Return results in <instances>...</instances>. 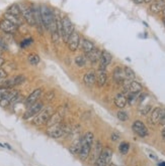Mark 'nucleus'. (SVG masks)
I'll return each mask as SVG.
<instances>
[{"label":"nucleus","mask_w":165,"mask_h":166,"mask_svg":"<svg viewBox=\"0 0 165 166\" xmlns=\"http://www.w3.org/2000/svg\"><path fill=\"white\" fill-rule=\"evenodd\" d=\"M94 142V136L92 132H86L84 134L83 138L81 139V147H80L79 151V158L81 160H86L89 157L91 148H92V144Z\"/></svg>","instance_id":"nucleus-1"},{"label":"nucleus","mask_w":165,"mask_h":166,"mask_svg":"<svg viewBox=\"0 0 165 166\" xmlns=\"http://www.w3.org/2000/svg\"><path fill=\"white\" fill-rule=\"evenodd\" d=\"M40 9H41V15H42V20L44 23L45 29L50 30L52 25L55 23V13L53 12V10L49 6H47L46 4H41L40 5Z\"/></svg>","instance_id":"nucleus-2"},{"label":"nucleus","mask_w":165,"mask_h":166,"mask_svg":"<svg viewBox=\"0 0 165 166\" xmlns=\"http://www.w3.org/2000/svg\"><path fill=\"white\" fill-rule=\"evenodd\" d=\"M54 114V109L53 107L48 106L46 108H44L36 117L32 120V124L36 125V126H42L44 124H47V122L51 118V116Z\"/></svg>","instance_id":"nucleus-3"},{"label":"nucleus","mask_w":165,"mask_h":166,"mask_svg":"<svg viewBox=\"0 0 165 166\" xmlns=\"http://www.w3.org/2000/svg\"><path fill=\"white\" fill-rule=\"evenodd\" d=\"M142 90V85L135 80H127L122 84V91L126 94H140Z\"/></svg>","instance_id":"nucleus-4"},{"label":"nucleus","mask_w":165,"mask_h":166,"mask_svg":"<svg viewBox=\"0 0 165 166\" xmlns=\"http://www.w3.org/2000/svg\"><path fill=\"white\" fill-rule=\"evenodd\" d=\"M18 6H19L20 11H22V16L23 17V19L27 21V24H30V26H35L36 22H35V19H34V14H32V6L27 5L24 2L18 3Z\"/></svg>","instance_id":"nucleus-5"},{"label":"nucleus","mask_w":165,"mask_h":166,"mask_svg":"<svg viewBox=\"0 0 165 166\" xmlns=\"http://www.w3.org/2000/svg\"><path fill=\"white\" fill-rule=\"evenodd\" d=\"M62 25H63V41L65 43L68 42V39L70 38L73 31L75 30L74 24L72 23L71 19L68 16H64L62 18Z\"/></svg>","instance_id":"nucleus-6"},{"label":"nucleus","mask_w":165,"mask_h":166,"mask_svg":"<svg viewBox=\"0 0 165 166\" xmlns=\"http://www.w3.org/2000/svg\"><path fill=\"white\" fill-rule=\"evenodd\" d=\"M110 159H112V151L108 148H104L102 149L98 158L95 160L94 166H108L110 163Z\"/></svg>","instance_id":"nucleus-7"},{"label":"nucleus","mask_w":165,"mask_h":166,"mask_svg":"<svg viewBox=\"0 0 165 166\" xmlns=\"http://www.w3.org/2000/svg\"><path fill=\"white\" fill-rule=\"evenodd\" d=\"M25 81V77L23 75H17L15 77L11 78V79L3 80L1 82V87L0 88H6V89H11V88L22 85Z\"/></svg>","instance_id":"nucleus-8"},{"label":"nucleus","mask_w":165,"mask_h":166,"mask_svg":"<svg viewBox=\"0 0 165 166\" xmlns=\"http://www.w3.org/2000/svg\"><path fill=\"white\" fill-rule=\"evenodd\" d=\"M43 109H44V104L42 103V102H37V103H35L34 105H32L27 108V110L25 111L24 114H23L22 118L24 120H27L32 117H36Z\"/></svg>","instance_id":"nucleus-9"},{"label":"nucleus","mask_w":165,"mask_h":166,"mask_svg":"<svg viewBox=\"0 0 165 166\" xmlns=\"http://www.w3.org/2000/svg\"><path fill=\"white\" fill-rule=\"evenodd\" d=\"M17 96H18V91L9 89L7 91V93L4 95L3 98H2L1 101H0V106H1L2 108L8 107L10 104H12L13 102L15 101V99L17 98Z\"/></svg>","instance_id":"nucleus-10"},{"label":"nucleus","mask_w":165,"mask_h":166,"mask_svg":"<svg viewBox=\"0 0 165 166\" xmlns=\"http://www.w3.org/2000/svg\"><path fill=\"white\" fill-rule=\"evenodd\" d=\"M30 6H32V14H34V19H35V22H36V26L37 28V30L40 31V33H43V30L45 29V27H44L43 20H42L40 6L35 3H32Z\"/></svg>","instance_id":"nucleus-11"},{"label":"nucleus","mask_w":165,"mask_h":166,"mask_svg":"<svg viewBox=\"0 0 165 166\" xmlns=\"http://www.w3.org/2000/svg\"><path fill=\"white\" fill-rule=\"evenodd\" d=\"M165 120V110L163 108L157 107L152 111L150 116V122L152 124H158V123H163Z\"/></svg>","instance_id":"nucleus-12"},{"label":"nucleus","mask_w":165,"mask_h":166,"mask_svg":"<svg viewBox=\"0 0 165 166\" xmlns=\"http://www.w3.org/2000/svg\"><path fill=\"white\" fill-rule=\"evenodd\" d=\"M65 133V125H63L62 123H59L57 125L54 126L48 127L47 129V134L49 136L53 137V138H60L64 135Z\"/></svg>","instance_id":"nucleus-13"},{"label":"nucleus","mask_w":165,"mask_h":166,"mask_svg":"<svg viewBox=\"0 0 165 166\" xmlns=\"http://www.w3.org/2000/svg\"><path fill=\"white\" fill-rule=\"evenodd\" d=\"M80 41H81V38H80V34L78 31L74 30L73 33L70 36V38L68 39V48H69L70 51H76L78 49V47L80 46Z\"/></svg>","instance_id":"nucleus-14"},{"label":"nucleus","mask_w":165,"mask_h":166,"mask_svg":"<svg viewBox=\"0 0 165 166\" xmlns=\"http://www.w3.org/2000/svg\"><path fill=\"white\" fill-rule=\"evenodd\" d=\"M132 129H133V131L140 137H146L148 135V129L142 121H139V120L135 121V122L133 123V125H132Z\"/></svg>","instance_id":"nucleus-15"},{"label":"nucleus","mask_w":165,"mask_h":166,"mask_svg":"<svg viewBox=\"0 0 165 166\" xmlns=\"http://www.w3.org/2000/svg\"><path fill=\"white\" fill-rule=\"evenodd\" d=\"M17 27L15 24H13L12 22H10L9 20L5 19V18H2L0 19V29L3 32L9 33V34H12L17 30Z\"/></svg>","instance_id":"nucleus-16"},{"label":"nucleus","mask_w":165,"mask_h":166,"mask_svg":"<svg viewBox=\"0 0 165 166\" xmlns=\"http://www.w3.org/2000/svg\"><path fill=\"white\" fill-rule=\"evenodd\" d=\"M42 93H43V89H42V88H37V89H36L35 91H32V93L30 94V96L25 99V101H24L25 106L29 108V107H30L32 105H34L35 103H37V100H39L40 97H41Z\"/></svg>","instance_id":"nucleus-17"},{"label":"nucleus","mask_w":165,"mask_h":166,"mask_svg":"<svg viewBox=\"0 0 165 166\" xmlns=\"http://www.w3.org/2000/svg\"><path fill=\"white\" fill-rule=\"evenodd\" d=\"M112 78H114V81L117 85H122V84L127 81L124 68H122L121 66L115 68L114 72H112Z\"/></svg>","instance_id":"nucleus-18"},{"label":"nucleus","mask_w":165,"mask_h":166,"mask_svg":"<svg viewBox=\"0 0 165 166\" xmlns=\"http://www.w3.org/2000/svg\"><path fill=\"white\" fill-rule=\"evenodd\" d=\"M112 54L107 53V51H102L101 56L99 58V61H98V63H99V68L100 70H105V68L112 63Z\"/></svg>","instance_id":"nucleus-19"},{"label":"nucleus","mask_w":165,"mask_h":166,"mask_svg":"<svg viewBox=\"0 0 165 166\" xmlns=\"http://www.w3.org/2000/svg\"><path fill=\"white\" fill-rule=\"evenodd\" d=\"M101 53H102V51H101L99 48L95 47V48L92 49L90 53H88L86 54V58L91 63H98V61H99Z\"/></svg>","instance_id":"nucleus-20"},{"label":"nucleus","mask_w":165,"mask_h":166,"mask_svg":"<svg viewBox=\"0 0 165 166\" xmlns=\"http://www.w3.org/2000/svg\"><path fill=\"white\" fill-rule=\"evenodd\" d=\"M83 83L88 87L94 86L96 84V73L93 71H89L83 76Z\"/></svg>","instance_id":"nucleus-21"},{"label":"nucleus","mask_w":165,"mask_h":166,"mask_svg":"<svg viewBox=\"0 0 165 166\" xmlns=\"http://www.w3.org/2000/svg\"><path fill=\"white\" fill-rule=\"evenodd\" d=\"M165 7V0H154L150 5V11L152 13H159Z\"/></svg>","instance_id":"nucleus-22"},{"label":"nucleus","mask_w":165,"mask_h":166,"mask_svg":"<svg viewBox=\"0 0 165 166\" xmlns=\"http://www.w3.org/2000/svg\"><path fill=\"white\" fill-rule=\"evenodd\" d=\"M80 46H81V48L83 51V53L87 54L88 53H90L92 49L95 48V46L91 40H89L88 38H82L81 41H80Z\"/></svg>","instance_id":"nucleus-23"},{"label":"nucleus","mask_w":165,"mask_h":166,"mask_svg":"<svg viewBox=\"0 0 165 166\" xmlns=\"http://www.w3.org/2000/svg\"><path fill=\"white\" fill-rule=\"evenodd\" d=\"M107 81V73L105 70H98L96 73V85L98 87H103Z\"/></svg>","instance_id":"nucleus-24"},{"label":"nucleus","mask_w":165,"mask_h":166,"mask_svg":"<svg viewBox=\"0 0 165 166\" xmlns=\"http://www.w3.org/2000/svg\"><path fill=\"white\" fill-rule=\"evenodd\" d=\"M114 102H115V105L117 106V108L122 109L126 107L127 103H128V100H127V97L125 96L124 93H120L115 97Z\"/></svg>","instance_id":"nucleus-25"},{"label":"nucleus","mask_w":165,"mask_h":166,"mask_svg":"<svg viewBox=\"0 0 165 166\" xmlns=\"http://www.w3.org/2000/svg\"><path fill=\"white\" fill-rule=\"evenodd\" d=\"M3 18H5V19L9 20L10 22H12L13 24H15L16 26H19V25H22V22H23V20L22 19V17H18V16L13 15V14L9 13V12H7V11H6V12L3 14Z\"/></svg>","instance_id":"nucleus-26"},{"label":"nucleus","mask_w":165,"mask_h":166,"mask_svg":"<svg viewBox=\"0 0 165 166\" xmlns=\"http://www.w3.org/2000/svg\"><path fill=\"white\" fill-rule=\"evenodd\" d=\"M62 121V116L60 115V113L56 112L51 116V118L49 119V121L47 122V127H51L54 125H57L59 123H61Z\"/></svg>","instance_id":"nucleus-27"},{"label":"nucleus","mask_w":165,"mask_h":166,"mask_svg":"<svg viewBox=\"0 0 165 166\" xmlns=\"http://www.w3.org/2000/svg\"><path fill=\"white\" fill-rule=\"evenodd\" d=\"M6 11L11 14H13V15H15V16L22 17V11H20V8H19V6H18V4H11Z\"/></svg>","instance_id":"nucleus-28"},{"label":"nucleus","mask_w":165,"mask_h":166,"mask_svg":"<svg viewBox=\"0 0 165 166\" xmlns=\"http://www.w3.org/2000/svg\"><path fill=\"white\" fill-rule=\"evenodd\" d=\"M86 63H87V58L85 56H82L81 54V56H78L75 58V63L79 68H83L86 65Z\"/></svg>","instance_id":"nucleus-29"},{"label":"nucleus","mask_w":165,"mask_h":166,"mask_svg":"<svg viewBox=\"0 0 165 166\" xmlns=\"http://www.w3.org/2000/svg\"><path fill=\"white\" fill-rule=\"evenodd\" d=\"M27 61H29V63H30V65L37 66V63H40L41 58H40V56H37V53H30L29 56H27Z\"/></svg>","instance_id":"nucleus-30"},{"label":"nucleus","mask_w":165,"mask_h":166,"mask_svg":"<svg viewBox=\"0 0 165 166\" xmlns=\"http://www.w3.org/2000/svg\"><path fill=\"white\" fill-rule=\"evenodd\" d=\"M124 71H125V75H126L127 80H135L136 73L131 68H129V66H125Z\"/></svg>","instance_id":"nucleus-31"},{"label":"nucleus","mask_w":165,"mask_h":166,"mask_svg":"<svg viewBox=\"0 0 165 166\" xmlns=\"http://www.w3.org/2000/svg\"><path fill=\"white\" fill-rule=\"evenodd\" d=\"M101 151H102V145L100 144L99 141H96L95 146H94V153H93V158L95 160L98 158V156H99V154L101 153Z\"/></svg>","instance_id":"nucleus-32"},{"label":"nucleus","mask_w":165,"mask_h":166,"mask_svg":"<svg viewBox=\"0 0 165 166\" xmlns=\"http://www.w3.org/2000/svg\"><path fill=\"white\" fill-rule=\"evenodd\" d=\"M119 150L122 154H127L130 150V144L128 142H122L119 146Z\"/></svg>","instance_id":"nucleus-33"},{"label":"nucleus","mask_w":165,"mask_h":166,"mask_svg":"<svg viewBox=\"0 0 165 166\" xmlns=\"http://www.w3.org/2000/svg\"><path fill=\"white\" fill-rule=\"evenodd\" d=\"M139 95L140 94H128L127 100H128V103L130 105H134L137 102V100L139 98Z\"/></svg>","instance_id":"nucleus-34"},{"label":"nucleus","mask_w":165,"mask_h":166,"mask_svg":"<svg viewBox=\"0 0 165 166\" xmlns=\"http://www.w3.org/2000/svg\"><path fill=\"white\" fill-rule=\"evenodd\" d=\"M117 119L119 120H121L122 121V122H125V121H127L129 119V116H128V114H127L125 111H119L117 112Z\"/></svg>","instance_id":"nucleus-35"},{"label":"nucleus","mask_w":165,"mask_h":166,"mask_svg":"<svg viewBox=\"0 0 165 166\" xmlns=\"http://www.w3.org/2000/svg\"><path fill=\"white\" fill-rule=\"evenodd\" d=\"M150 111H151V105H147V106H145V107H143V108L140 109V113L144 116L147 115Z\"/></svg>","instance_id":"nucleus-36"},{"label":"nucleus","mask_w":165,"mask_h":166,"mask_svg":"<svg viewBox=\"0 0 165 166\" xmlns=\"http://www.w3.org/2000/svg\"><path fill=\"white\" fill-rule=\"evenodd\" d=\"M0 49H2V51H7L8 49V46L7 44H6V42L4 41L1 37H0Z\"/></svg>","instance_id":"nucleus-37"},{"label":"nucleus","mask_w":165,"mask_h":166,"mask_svg":"<svg viewBox=\"0 0 165 166\" xmlns=\"http://www.w3.org/2000/svg\"><path fill=\"white\" fill-rule=\"evenodd\" d=\"M110 139H112V141H117V140H120V134L117 132H112V135H110Z\"/></svg>","instance_id":"nucleus-38"},{"label":"nucleus","mask_w":165,"mask_h":166,"mask_svg":"<svg viewBox=\"0 0 165 166\" xmlns=\"http://www.w3.org/2000/svg\"><path fill=\"white\" fill-rule=\"evenodd\" d=\"M6 78H7V73H6V71L0 68V81L5 80Z\"/></svg>","instance_id":"nucleus-39"},{"label":"nucleus","mask_w":165,"mask_h":166,"mask_svg":"<svg viewBox=\"0 0 165 166\" xmlns=\"http://www.w3.org/2000/svg\"><path fill=\"white\" fill-rule=\"evenodd\" d=\"M30 42H32V38L24 39V40H23V41L22 42V43H20V46H22V47H25V46H30Z\"/></svg>","instance_id":"nucleus-40"},{"label":"nucleus","mask_w":165,"mask_h":166,"mask_svg":"<svg viewBox=\"0 0 165 166\" xmlns=\"http://www.w3.org/2000/svg\"><path fill=\"white\" fill-rule=\"evenodd\" d=\"M9 89H6V88H0V101H1V99L3 98V96L7 93Z\"/></svg>","instance_id":"nucleus-41"},{"label":"nucleus","mask_w":165,"mask_h":166,"mask_svg":"<svg viewBox=\"0 0 165 166\" xmlns=\"http://www.w3.org/2000/svg\"><path fill=\"white\" fill-rule=\"evenodd\" d=\"M54 96H55V94H54L53 91H50L47 93V100H52L54 98Z\"/></svg>","instance_id":"nucleus-42"},{"label":"nucleus","mask_w":165,"mask_h":166,"mask_svg":"<svg viewBox=\"0 0 165 166\" xmlns=\"http://www.w3.org/2000/svg\"><path fill=\"white\" fill-rule=\"evenodd\" d=\"M134 3L136 4H142V3H145V0H133Z\"/></svg>","instance_id":"nucleus-43"},{"label":"nucleus","mask_w":165,"mask_h":166,"mask_svg":"<svg viewBox=\"0 0 165 166\" xmlns=\"http://www.w3.org/2000/svg\"><path fill=\"white\" fill-rule=\"evenodd\" d=\"M4 63H5V60H4L2 56H0V68H1V66L4 65Z\"/></svg>","instance_id":"nucleus-44"},{"label":"nucleus","mask_w":165,"mask_h":166,"mask_svg":"<svg viewBox=\"0 0 165 166\" xmlns=\"http://www.w3.org/2000/svg\"><path fill=\"white\" fill-rule=\"evenodd\" d=\"M4 146H5V147H7V149H9V150H11V149H12V148H11V146L9 145V144H7V143H5V144H4Z\"/></svg>","instance_id":"nucleus-45"},{"label":"nucleus","mask_w":165,"mask_h":166,"mask_svg":"<svg viewBox=\"0 0 165 166\" xmlns=\"http://www.w3.org/2000/svg\"><path fill=\"white\" fill-rule=\"evenodd\" d=\"M162 137H163V139L165 140V127L163 128V130H162Z\"/></svg>","instance_id":"nucleus-46"},{"label":"nucleus","mask_w":165,"mask_h":166,"mask_svg":"<svg viewBox=\"0 0 165 166\" xmlns=\"http://www.w3.org/2000/svg\"><path fill=\"white\" fill-rule=\"evenodd\" d=\"M158 166H165V162H164V161H162V162H159V163H158Z\"/></svg>","instance_id":"nucleus-47"},{"label":"nucleus","mask_w":165,"mask_h":166,"mask_svg":"<svg viewBox=\"0 0 165 166\" xmlns=\"http://www.w3.org/2000/svg\"><path fill=\"white\" fill-rule=\"evenodd\" d=\"M154 0H145V3H152Z\"/></svg>","instance_id":"nucleus-48"},{"label":"nucleus","mask_w":165,"mask_h":166,"mask_svg":"<svg viewBox=\"0 0 165 166\" xmlns=\"http://www.w3.org/2000/svg\"><path fill=\"white\" fill-rule=\"evenodd\" d=\"M162 15H163V17L165 16V7H164V9L162 10Z\"/></svg>","instance_id":"nucleus-49"},{"label":"nucleus","mask_w":165,"mask_h":166,"mask_svg":"<svg viewBox=\"0 0 165 166\" xmlns=\"http://www.w3.org/2000/svg\"><path fill=\"white\" fill-rule=\"evenodd\" d=\"M162 22H163V25H164V27H165V16L163 17V19H162Z\"/></svg>","instance_id":"nucleus-50"},{"label":"nucleus","mask_w":165,"mask_h":166,"mask_svg":"<svg viewBox=\"0 0 165 166\" xmlns=\"http://www.w3.org/2000/svg\"><path fill=\"white\" fill-rule=\"evenodd\" d=\"M108 166H117V165L114 164V163H110V165H108Z\"/></svg>","instance_id":"nucleus-51"},{"label":"nucleus","mask_w":165,"mask_h":166,"mask_svg":"<svg viewBox=\"0 0 165 166\" xmlns=\"http://www.w3.org/2000/svg\"><path fill=\"white\" fill-rule=\"evenodd\" d=\"M2 53H3V51H2V49H0V56H1V54H2Z\"/></svg>","instance_id":"nucleus-52"}]
</instances>
